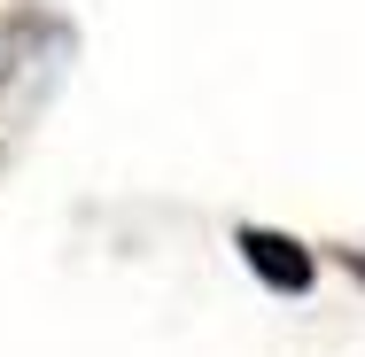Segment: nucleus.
Listing matches in <instances>:
<instances>
[{"instance_id": "obj_2", "label": "nucleus", "mask_w": 365, "mask_h": 357, "mask_svg": "<svg viewBox=\"0 0 365 357\" xmlns=\"http://www.w3.org/2000/svg\"><path fill=\"white\" fill-rule=\"evenodd\" d=\"M334 257H342V272H350V280H365V249H334Z\"/></svg>"}, {"instance_id": "obj_1", "label": "nucleus", "mask_w": 365, "mask_h": 357, "mask_svg": "<svg viewBox=\"0 0 365 357\" xmlns=\"http://www.w3.org/2000/svg\"><path fill=\"white\" fill-rule=\"evenodd\" d=\"M233 249L272 295H311V280H319V257L295 233H280V225H233Z\"/></svg>"}]
</instances>
